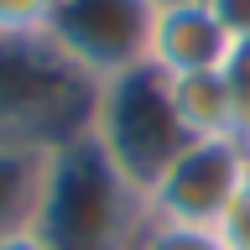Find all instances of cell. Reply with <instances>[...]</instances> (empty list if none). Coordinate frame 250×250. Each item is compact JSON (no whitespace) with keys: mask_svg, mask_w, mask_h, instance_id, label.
Segmentation results:
<instances>
[{"mask_svg":"<svg viewBox=\"0 0 250 250\" xmlns=\"http://www.w3.org/2000/svg\"><path fill=\"white\" fill-rule=\"evenodd\" d=\"M146 198L125 183L94 136H73L47 156L31 234L47 250H130L146 229Z\"/></svg>","mask_w":250,"mask_h":250,"instance_id":"1","label":"cell"},{"mask_svg":"<svg viewBox=\"0 0 250 250\" xmlns=\"http://www.w3.org/2000/svg\"><path fill=\"white\" fill-rule=\"evenodd\" d=\"M94 83L47 37H0V146L58 151L89 130Z\"/></svg>","mask_w":250,"mask_h":250,"instance_id":"2","label":"cell"},{"mask_svg":"<svg viewBox=\"0 0 250 250\" xmlns=\"http://www.w3.org/2000/svg\"><path fill=\"white\" fill-rule=\"evenodd\" d=\"M89 136L141 198L193 141L183 115H177V104H172L167 73H156L151 62L99 83L94 115H89Z\"/></svg>","mask_w":250,"mask_h":250,"instance_id":"3","label":"cell"},{"mask_svg":"<svg viewBox=\"0 0 250 250\" xmlns=\"http://www.w3.org/2000/svg\"><path fill=\"white\" fill-rule=\"evenodd\" d=\"M156 5L162 0H58L47 42L94 83H104L146 62Z\"/></svg>","mask_w":250,"mask_h":250,"instance_id":"4","label":"cell"},{"mask_svg":"<svg viewBox=\"0 0 250 250\" xmlns=\"http://www.w3.org/2000/svg\"><path fill=\"white\" fill-rule=\"evenodd\" d=\"M250 177V146L245 141H188L183 156L172 162L151 188H146V214L167 224H193V229H219L224 208Z\"/></svg>","mask_w":250,"mask_h":250,"instance_id":"5","label":"cell"},{"mask_svg":"<svg viewBox=\"0 0 250 250\" xmlns=\"http://www.w3.org/2000/svg\"><path fill=\"white\" fill-rule=\"evenodd\" d=\"M229 47L234 37L224 31L208 0H162L151 21L146 62L167 78H183V73H203V68H224Z\"/></svg>","mask_w":250,"mask_h":250,"instance_id":"6","label":"cell"},{"mask_svg":"<svg viewBox=\"0 0 250 250\" xmlns=\"http://www.w3.org/2000/svg\"><path fill=\"white\" fill-rule=\"evenodd\" d=\"M167 83H172V104H177V115H183V125H188L193 141L234 136V99H229V83H224V68L183 73V78H167Z\"/></svg>","mask_w":250,"mask_h":250,"instance_id":"7","label":"cell"},{"mask_svg":"<svg viewBox=\"0 0 250 250\" xmlns=\"http://www.w3.org/2000/svg\"><path fill=\"white\" fill-rule=\"evenodd\" d=\"M47 156L52 151L0 146V240L16 229H31V214H37V198H42V177H47Z\"/></svg>","mask_w":250,"mask_h":250,"instance_id":"8","label":"cell"},{"mask_svg":"<svg viewBox=\"0 0 250 250\" xmlns=\"http://www.w3.org/2000/svg\"><path fill=\"white\" fill-rule=\"evenodd\" d=\"M130 250H229L219 229H193V224H167V219H146Z\"/></svg>","mask_w":250,"mask_h":250,"instance_id":"9","label":"cell"},{"mask_svg":"<svg viewBox=\"0 0 250 250\" xmlns=\"http://www.w3.org/2000/svg\"><path fill=\"white\" fill-rule=\"evenodd\" d=\"M224 83L234 99V136L250 146V42H234L224 58Z\"/></svg>","mask_w":250,"mask_h":250,"instance_id":"10","label":"cell"},{"mask_svg":"<svg viewBox=\"0 0 250 250\" xmlns=\"http://www.w3.org/2000/svg\"><path fill=\"white\" fill-rule=\"evenodd\" d=\"M58 0H0V37H47Z\"/></svg>","mask_w":250,"mask_h":250,"instance_id":"11","label":"cell"},{"mask_svg":"<svg viewBox=\"0 0 250 250\" xmlns=\"http://www.w3.org/2000/svg\"><path fill=\"white\" fill-rule=\"evenodd\" d=\"M219 240L229 250H250V177H245V188L234 193V203L224 208V219H219Z\"/></svg>","mask_w":250,"mask_h":250,"instance_id":"12","label":"cell"},{"mask_svg":"<svg viewBox=\"0 0 250 250\" xmlns=\"http://www.w3.org/2000/svg\"><path fill=\"white\" fill-rule=\"evenodd\" d=\"M208 5H214V16L224 21V31L234 42H250V0H208Z\"/></svg>","mask_w":250,"mask_h":250,"instance_id":"13","label":"cell"},{"mask_svg":"<svg viewBox=\"0 0 250 250\" xmlns=\"http://www.w3.org/2000/svg\"><path fill=\"white\" fill-rule=\"evenodd\" d=\"M0 250H47V245H42L31 229H16V234H5V240H0Z\"/></svg>","mask_w":250,"mask_h":250,"instance_id":"14","label":"cell"}]
</instances>
